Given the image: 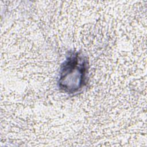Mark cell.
<instances>
[{"instance_id":"1","label":"cell","mask_w":147,"mask_h":147,"mask_svg":"<svg viewBox=\"0 0 147 147\" xmlns=\"http://www.w3.org/2000/svg\"><path fill=\"white\" fill-rule=\"evenodd\" d=\"M88 68L87 57L82 52H69L60 68L59 90L69 95L80 92L87 84Z\"/></svg>"}]
</instances>
